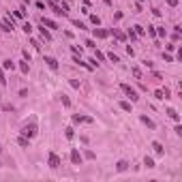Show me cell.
<instances>
[{"label":"cell","instance_id":"7","mask_svg":"<svg viewBox=\"0 0 182 182\" xmlns=\"http://www.w3.org/2000/svg\"><path fill=\"white\" fill-rule=\"evenodd\" d=\"M152 148H154V152H156L159 156H163V154H165V150H163V144H161V141H152Z\"/></svg>","mask_w":182,"mask_h":182},{"label":"cell","instance_id":"25","mask_svg":"<svg viewBox=\"0 0 182 182\" xmlns=\"http://www.w3.org/2000/svg\"><path fill=\"white\" fill-rule=\"evenodd\" d=\"M19 71L22 73H28V60L26 62H19Z\"/></svg>","mask_w":182,"mask_h":182},{"label":"cell","instance_id":"39","mask_svg":"<svg viewBox=\"0 0 182 182\" xmlns=\"http://www.w3.org/2000/svg\"><path fill=\"white\" fill-rule=\"evenodd\" d=\"M0 150H2V146H0Z\"/></svg>","mask_w":182,"mask_h":182},{"label":"cell","instance_id":"36","mask_svg":"<svg viewBox=\"0 0 182 182\" xmlns=\"http://www.w3.org/2000/svg\"><path fill=\"white\" fill-rule=\"evenodd\" d=\"M156 34H159V37H165L167 32H165V28H159V30H156Z\"/></svg>","mask_w":182,"mask_h":182},{"label":"cell","instance_id":"18","mask_svg":"<svg viewBox=\"0 0 182 182\" xmlns=\"http://www.w3.org/2000/svg\"><path fill=\"white\" fill-rule=\"evenodd\" d=\"M144 165H146L148 169H152V167H156V165H154V161H152L150 156H146V159H144Z\"/></svg>","mask_w":182,"mask_h":182},{"label":"cell","instance_id":"10","mask_svg":"<svg viewBox=\"0 0 182 182\" xmlns=\"http://www.w3.org/2000/svg\"><path fill=\"white\" fill-rule=\"evenodd\" d=\"M94 37H99V39H105V37H109V30H103V28H94Z\"/></svg>","mask_w":182,"mask_h":182},{"label":"cell","instance_id":"20","mask_svg":"<svg viewBox=\"0 0 182 182\" xmlns=\"http://www.w3.org/2000/svg\"><path fill=\"white\" fill-rule=\"evenodd\" d=\"M60 101H62V105H64V107H71V99H69L67 94H62V96H60Z\"/></svg>","mask_w":182,"mask_h":182},{"label":"cell","instance_id":"12","mask_svg":"<svg viewBox=\"0 0 182 182\" xmlns=\"http://www.w3.org/2000/svg\"><path fill=\"white\" fill-rule=\"evenodd\" d=\"M167 116H169L172 120H176V122H180V114H178L176 109H172V107H169V109H167Z\"/></svg>","mask_w":182,"mask_h":182},{"label":"cell","instance_id":"14","mask_svg":"<svg viewBox=\"0 0 182 182\" xmlns=\"http://www.w3.org/2000/svg\"><path fill=\"white\" fill-rule=\"evenodd\" d=\"M127 169H129V163H127V161H118L116 172H127Z\"/></svg>","mask_w":182,"mask_h":182},{"label":"cell","instance_id":"21","mask_svg":"<svg viewBox=\"0 0 182 182\" xmlns=\"http://www.w3.org/2000/svg\"><path fill=\"white\" fill-rule=\"evenodd\" d=\"M41 34H43V39H45V41L51 39V34H49V30H45V26H41Z\"/></svg>","mask_w":182,"mask_h":182},{"label":"cell","instance_id":"30","mask_svg":"<svg viewBox=\"0 0 182 182\" xmlns=\"http://www.w3.org/2000/svg\"><path fill=\"white\" fill-rule=\"evenodd\" d=\"M148 34H150V37H156V30H154V26H148Z\"/></svg>","mask_w":182,"mask_h":182},{"label":"cell","instance_id":"11","mask_svg":"<svg viewBox=\"0 0 182 182\" xmlns=\"http://www.w3.org/2000/svg\"><path fill=\"white\" fill-rule=\"evenodd\" d=\"M111 34H114L118 41H127V34H124V32H120L118 28H111Z\"/></svg>","mask_w":182,"mask_h":182},{"label":"cell","instance_id":"22","mask_svg":"<svg viewBox=\"0 0 182 182\" xmlns=\"http://www.w3.org/2000/svg\"><path fill=\"white\" fill-rule=\"evenodd\" d=\"M120 107H122L124 111H131V103H129V101H120Z\"/></svg>","mask_w":182,"mask_h":182},{"label":"cell","instance_id":"8","mask_svg":"<svg viewBox=\"0 0 182 182\" xmlns=\"http://www.w3.org/2000/svg\"><path fill=\"white\" fill-rule=\"evenodd\" d=\"M73 122H75V124H79V122H92V118H88V116H79V114H75V116H73Z\"/></svg>","mask_w":182,"mask_h":182},{"label":"cell","instance_id":"27","mask_svg":"<svg viewBox=\"0 0 182 182\" xmlns=\"http://www.w3.org/2000/svg\"><path fill=\"white\" fill-rule=\"evenodd\" d=\"M135 34L144 37V34H146V28H141V26H135Z\"/></svg>","mask_w":182,"mask_h":182},{"label":"cell","instance_id":"38","mask_svg":"<svg viewBox=\"0 0 182 182\" xmlns=\"http://www.w3.org/2000/svg\"><path fill=\"white\" fill-rule=\"evenodd\" d=\"M71 49H73V54H82V47H77V45H73Z\"/></svg>","mask_w":182,"mask_h":182},{"label":"cell","instance_id":"34","mask_svg":"<svg viewBox=\"0 0 182 182\" xmlns=\"http://www.w3.org/2000/svg\"><path fill=\"white\" fill-rule=\"evenodd\" d=\"M163 60H165V62H174V58H172L169 54H163Z\"/></svg>","mask_w":182,"mask_h":182},{"label":"cell","instance_id":"13","mask_svg":"<svg viewBox=\"0 0 182 182\" xmlns=\"http://www.w3.org/2000/svg\"><path fill=\"white\" fill-rule=\"evenodd\" d=\"M17 144H19L22 148H28V146H30V139L26 135H22V137H17Z\"/></svg>","mask_w":182,"mask_h":182},{"label":"cell","instance_id":"37","mask_svg":"<svg viewBox=\"0 0 182 182\" xmlns=\"http://www.w3.org/2000/svg\"><path fill=\"white\" fill-rule=\"evenodd\" d=\"M165 2H167L169 6H178V0H165Z\"/></svg>","mask_w":182,"mask_h":182},{"label":"cell","instance_id":"5","mask_svg":"<svg viewBox=\"0 0 182 182\" xmlns=\"http://www.w3.org/2000/svg\"><path fill=\"white\" fill-rule=\"evenodd\" d=\"M45 62H47V67H49L51 71H58V60H56V58H51V56H45Z\"/></svg>","mask_w":182,"mask_h":182},{"label":"cell","instance_id":"19","mask_svg":"<svg viewBox=\"0 0 182 182\" xmlns=\"http://www.w3.org/2000/svg\"><path fill=\"white\" fill-rule=\"evenodd\" d=\"M64 135H67V139H73V135H75L73 127H67V129H64Z\"/></svg>","mask_w":182,"mask_h":182},{"label":"cell","instance_id":"32","mask_svg":"<svg viewBox=\"0 0 182 182\" xmlns=\"http://www.w3.org/2000/svg\"><path fill=\"white\" fill-rule=\"evenodd\" d=\"M73 24H75V28H79V30H82V28H86V26H84V24H82V22H79V19H75V22H73Z\"/></svg>","mask_w":182,"mask_h":182},{"label":"cell","instance_id":"15","mask_svg":"<svg viewBox=\"0 0 182 182\" xmlns=\"http://www.w3.org/2000/svg\"><path fill=\"white\" fill-rule=\"evenodd\" d=\"M2 69H6V71H13V69H15V62H13V60H4V62H2Z\"/></svg>","mask_w":182,"mask_h":182},{"label":"cell","instance_id":"16","mask_svg":"<svg viewBox=\"0 0 182 182\" xmlns=\"http://www.w3.org/2000/svg\"><path fill=\"white\" fill-rule=\"evenodd\" d=\"M139 120H141V122H144V124H146V127H148V129H154V122H152V120H150V118H148V116H141V118H139Z\"/></svg>","mask_w":182,"mask_h":182},{"label":"cell","instance_id":"9","mask_svg":"<svg viewBox=\"0 0 182 182\" xmlns=\"http://www.w3.org/2000/svg\"><path fill=\"white\" fill-rule=\"evenodd\" d=\"M41 24L47 26V28H58V24H56L54 19H49V17H41Z\"/></svg>","mask_w":182,"mask_h":182},{"label":"cell","instance_id":"35","mask_svg":"<svg viewBox=\"0 0 182 182\" xmlns=\"http://www.w3.org/2000/svg\"><path fill=\"white\" fill-rule=\"evenodd\" d=\"M129 39H131V41H135V39H137V34H135V30H129Z\"/></svg>","mask_w":182,"mask_h":182},{"label":"cell","instance_id":"1","mask_svg":"<svg viewBox=\"0 0 182 182\" xmlns=\"http://www.w3.org/2000/svg\"><path fill=\"white\" fill-rule=\"evenodd\" d=\"M37 133H39V129H37V124H34V122H30V124H24V127H22V135H26L28 139H30V137H34Z\"/></svg>","mask_w":182,"mask_h":182},{"label":"cell","instance_id":"33","mask_svg":"<svg viewBox=\"0 0 182 182\" xmlns=\"http://www.w3.org/2000/svg\"><path fill=\"white\" fill-rule=\"evenodd\" d=\"M94 56H96V60H103V58H105V56H103L99 49H94Z\"/></svg>","mask_w":182,"mask_h":182},{"label":"cell","instance_id":"2","mask_svg":"<svg viewBox=\"0 0 182 182\" xmlns=\"http://www.w3.org/2000/svg\"><path fill=\"white\" fill-rule=\"evenodd\" d=\"M120 88H122V92H124V94H127V96L131 99V103H135L137 99H139V96H137V92H135V88H131L129 84H122Z\"/></svg>","mask_w":182,"mask_h":182},{"label":"cell","instance_id":"17","mask_svg":"<svg viewBox=\"0 0 182 182\" xmlns=\"http://www.w3.org/2000/svg\"><path fill=\"white\" fill-rule=\"evenodd\" d=\"M49 6H51V11H54L56 15H64V13H62V9H60L58 4H54V2H49Z\"/></svg>","mask_w":182,"mask_h":182},{"label":"cell","instance_id":"6","mask_svg":"<svg viewBox=\"0 0 182 182\" xmlns=\"http://www.w3.org/2000/svg\"><path fill=\"white\" fill-rule=\"evenodd\" d=\"M0 30L11 32V30H13V19H11V22H6V19H4V22H0Z\"/></svg>","mask_w":182,"mask_h":182},{"label":"cell","instance_id":"28","mask_svg":"<svg viewBox=\"0 0 182 182\" xmlns=\"http://www.w3.org/2000/svg\"><path fill=\"white\" fill-rule=\"evenodd\" d=\"M0 84H2V86L6 84V79H4V69H2V67H0Z\"/></svg>","mask_w":182,"mask_h":182},{"label":"cell","instance_id":"31","mask_svg":"<svg viewBox=\"0 0 182 182\" xmlns=\"http://www.w3.org/2000/svg\"><path fill=\"white\" fill-rule=\"evenodd\" d=\"M133 75H135L137 79H139V77H141V71H139V69H137V67H133Z\"/></svg>","mask_w":182,"mask_h":182},{"label":"cell","instance_id":"4","mask_svg":"<svg viewBox=\"0 0 182 182\" xmlns=\"http://www.w3.org/2000/svg\"><path fill=\"white\" fill-rule=\"evenodd\" d=\"M71 163L73 165H82V154H79V150H71Z\"/></svg>","mask_w":182,"mask_h":182},{"label":"cell","instance_id":"3","mask_svg":"<svg viewBox=\"0 0 182 182\" xmlns=\"http://www.w3.org/2000/svg\"><path fill=\"white\" fill-rule=\"evenodd\" d=\"M47 163H49V167H51V169L60 167V159H58V154H56V152H49V159H47Z\"/></svg>","mask_w":182,"mask_h":182},{"label":"cell","instance_id":"29","mask_svg":"<svg viewBox=\"0 0 182 182\" xmlns=\"http://www.w3.org/2000/svg\"><path fill=\"white\" fill-rule=\"evenodd\" d=\"M154 99H159V101H163V99H165V96H163V90H156V92H154Z\"/></svg>","mask_w":182,"mask_h":182},{"label":"cell","instance_id":"24","mask_svg":"<svg viewBox=\"0 0 182 182\" xmlns=\"http://www.w3.org/2000/svg\"><path fill=\"white\" fill-rule=\"evenodd\" d=\"M107 58H109L111 62H120V58H118V56H116L114 51H109V54H107Z\"/></svg>","mask_w":182,"mask_h":182},{"label":"cell","instance_id":"23","mask_svg":"<svg viewBox=\"0 0 182 182\" xmlns=\"http://www.w3.org/2000/svg\"><path fill=\"white\" fill-rule=\"evenodd\" d=\"M22 30H24V32H26V34H30V32H32V26H30V24H28V22H26V24H24V26H22Z\"/></svg>","mask_w":182,"mask_h":182},{"label":"cell","instance_id":"26","mask_svg":"<svg viewBox=\"0 0 182 182\" xmlns=\"http://www.w3.org/2000/svg\"><path fill=\"white\" fill-rule=\"evenodd\" d=\"M90 22L94 26H99V24H101V17H99V15H90Z\"/></svg>","mask_w":182,"mask_h":182}]
</instances>
